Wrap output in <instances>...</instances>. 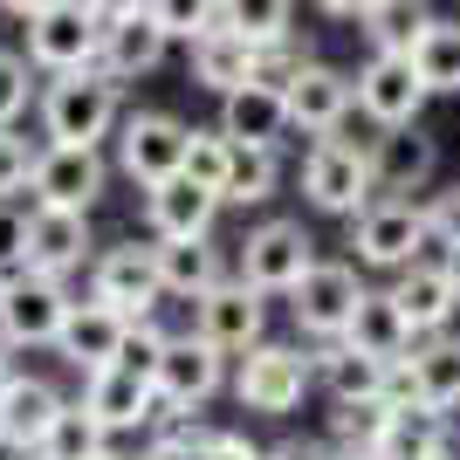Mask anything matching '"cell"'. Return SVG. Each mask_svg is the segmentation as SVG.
Instances as JSON below:
<instances>
[{
  "instance_id": "cell-1",
  "label": "cell",
  "mask_w": 460,
  "mask_h": 460,
  "mask_svg": "<svg viewBox=\"0 0 460 460\" xmlns=\"http://www.w3.org/2000/svg\"><path fill=\"white\" fill-rule=\"evenodd\" d=\"M124 124V90L103 69H76V76H49L41 90V137L49 145H76V152H103V137Z\"/></svg>"
},
{
  "instance_id": "cell-2",
  "label": "cell",
  "mask_w": 460,
  "mask_h": 460,
  "mask_svg": "<svg viewBox=\"0 0 460 460\" xmlns=\"http://www.w3.org/2000/svg\"><path fill=\"white\" fill-rule=\"evenodd\" d=\"M316 392V358L309 344H254L248 358H234V399L241 412H261V420H288L303 412V399Z\"/></svg>"
},
{
  "instance_id": "cell-3",
  "label": "cell",
  "mask_w": 460,
  "mask_h": 460,
  "mask_svg": "<svg viewBox=\"0 0 460 460\" xmlns=\"http://www.w3.org/2000/svg\"><path fill=\"white\" fill-rule=\"evenodd\" d=\"M371 199H378L371 145H350V137H309V152H303V207L330 213V220H358Z\"/></svg>"
},
{
  "instance_id": "cell-4",
  "label": "cell",
  "mask_w": 460,
  "mask_h": 460,
  "mask_svg": "<svg viewBox=\"0 0 460 460\" xmlns=\"http://www.w3.org/2000/svg\"><path fill=\"white\" fill-rule=\"evenodd\" d=\"M426 254H433V234H426L420 199H371L350 220V261L371 275H399L412 261H426Z\"/></svg>"
},
{
  "instance_id": "cell-5",
  "label": "cell",
  "mask_w": 460,
  "mask_h": 460,
  "mask_svg": "<svg viewBox=\"0 0 460 460\" xmlns=\"http://www.w3.org/2000/svg\"><path fill=\"white\" fill-rule=\"evenodd\" d=\"M316 261L323 254H316V234L303 220H261V227H248V241L234 254V275L248 288H261V296H296V282Z\"/></svg>"
},
{
  "instance_id": "cell-6",
  "label": "cell",
  "mask_w": 460,
  "mask_h": 460,
  "mask_svg": "<svg viewBox=\"0 0 460 460\" xmlns=\"http://www.w3.org/2000/svg\"><path fill=\"white\" fill-rule=\"evenodd\" d=\"M365 296H371V282H365L358 261H316L296 282V296H288V316H296V330H303L309 344H337Z\"/></svg>"
},
{
  "instance_id": "cell-7",
  "label": "cell",
  "mask_w": 460,
  "mask_h": 460,
  "mask_svg": "<svg viewBox=\"0 0 460 460\" xmlns=\"http://www.w3.org/2000/svg\"><path fill=\"white\" fill-rule=\"evenodd\" d=\"M186 145H192V124H179L172 111H131L117 124V172L152 192L186 172Z\"/></svg>"
},
{
  "instance_id": "cell-8",
  "label": "cell",
  "mask_w": 460,
  "mask_h": 460,
  "mask_svg": "<svg viewBox=\"0 0 460 460\" xmlns=\"http://www.w3.org/2000/svg\"><path fill=\"white\" fill-rule=\"evenodd\" d=\"M234 358L227 350H213L207 337H192V330H179L172 344H165V358H158L152 385H158V405H165V420H179V412H199V405L220 392V385H234ZM158 420V426H165Z\"/></svg>"
},
{
  "instance_id": "cell-9",
  "label": "cell",
  "mask_w": 460,
  "mask_h": 460,
  "mask_svg": "<svg viewBox=\"0 0 460 460\" xmlns=\"http://www.w3.org/2000/svg\"><path fill=\"white\" fill-rule=\"evenodd\" d=\"M69 309H76L69 282L21 269L14 282H7V296H0V337H7L14 350H56L62 323H69Z\"/></svg>"
},
{
  "instance_id": "cell-10",
  "label": "cell",
  "mask_w": 460,
  "mask_h": 460,
  "mask_svg": "<svg viewBox=\"0 0 460 460\" xmlns=\"http://www.w3.org/2000/svg\"><path fill=\"white\" fill-rule=\"evenodd\" d=\"M28 62L41 76H76L103 62V21L83 7V0H56L49 14L28 21Z\"/></svg>"
},
{
  "instance_id": "cell-11",
  "label": "cell",
  "mask_w": 460,
  "mask_h": 460,
  "mask_svg": "<svg viewBox=\"0 0 460 460\" xmlns=\"http://www.w3.org/2000/svg\"><path fill=\"white\" fill-rule=\"evenodd\" d=\"M90 303L117 309L124 323H145V316H158V303H165V282H158L152 248H137V241L96 248V261H90Z\"/></svg>"
},
{
  "instance_id": "cell-12",
  "label": "cell",
  "mask_w": 460,
  "mask_h": 460,
  "mask_svg": "<svg viewBox=\"0 0 460 460\" xmlns=\"http://www.w3.org/2000/svg\"><path fill=\"white\" fill-rule=\"evenodd\" d=\"M192 337H207V344L227 350V358H248L254 344H269V296L248 288L241 275H227L220 288H207V296L192 303Z\"/></svg>"
},
{
  "instance_id": "cell-13",
  "label": "cell",
  "mask_w": 460,
  "mask_h": 460,
  "mask_svg": "<svg viewBox=\"0 0 460 460\" xmlns=\"http://www.w3.org/2000/svg\"><path fill=\"white\" fill-rule=\"evenodd\" d=\"M433 90L420 83L412 56H365L358 69V117H365L371 131H405V124H420Z\"/></svg>"
},
{
  "instance_id": "cell-14",
  "label": "cell",
  "mask_w": 460,
  "mask_h": 460,
  "mask_svg": "<svg viewBox=\"0 0 460 460\" xmlns=\"http://www.w3.org/2000/svg\"><path fill=\"white\" fill-rule=\"evenodd\" d=\"M83 412H90L103 433H158V420H165V405H158V385L145 378V371L131 365H111V371H90L83 378Z\"/></svg>"
},
{
  "instance_id": "cell-15",
  "label": "cell",
  "mask_w": 460,
  "mask_h": 460,
  "mask_svg": "<svg viewBox=\"0 0 460 460\" xmlns=\"http://www.w3.org/2000/svg\"><path fill=\"white\" fill-rule=\"evenodd\" d=\"M392 405H426V412H460V337H420V350L392 365V385H385Z\"/></svg>"
},
{
  "instance_id": "cell-16",
  "label": "cell",
  "mask_w": 460,
  "mask_h": 460,
  "mask_svg": "<svg viewBox=\"0 0 460 460\" xmlns=\"http://www.w3.org/2000/svg\"><path fill=\"white\" fill-rule=\"evenodd\" d=\"M371 179H378V199L433 192V179H440V137L426 131V124L378 131V145H371Z\"/></svg>"
},
{
  "instance_id": "cell-17",
  "label": "cell",
  "mask_w": 460,
  "mask_h": 460,
  "mask_svg": "<svg viewBox=\"0 0 460 460\" xmlns=\"http://www.w3.org/2000/svg\"><path fill=\"white\" fill-rule=\"evenodd\" d=\"M111 186V165L103 152H76V145H41V165H35V207H62V213H96Z\"/></svg>"
},
{
  "instance_id": "cell-18",
  "label": "cell",
  "mask_w": 460,
  "mask_h": 460,
  "mask_svg": "<svg viewBox=\"0 0 460 460\" xmlns=\"http://www.w3.org/2000/svg\"><path fill=\"white\" fill-rule=\"evenodd\" d=\"M288 124L309 137H337L358 111V69H330V62H309L303 76L288 83Z\"/></svg>"
},
{
  "instance_id": "cell-19",
  "label": "cell",
  "mask_w": 460,
  "mask_h": 460,
  "mask_svg": "<svg viewBox=\"0 0 460 460\" xmlns=\"http://www.w3.org/2000/svg\"><path fill=\"white\" fill-rule=\"evenodd\" d=\"M385 288H392V303L405 309V323L420 330V337H447V330H454V316H460V282H454V269H447V254H426V261L399 269Z\"/></svg>"
},
{
  "instance_id": "cell-20",
  "label": "cell",
  "mask_w": 460,
  "mask_h": 460,
  "mask_svg": "<svg viewBox=\"0 0 460 460\" xmlns=\"http://www.w3.org/2000/svg\"><path fill=\"white\" fill-rule=\"evenodd\" d=\"M96 261V234L90 213H62V207H28V269L69 282L76 269Z\"/></svg>"
},
{
  "instance_id": "cell-21",
  "label": "cell",
  "mask_w": 460,
  "mask_h": 460,
  "mask_svg": "<svg viewBox=\"0 0 460 460\" xmlns=\"http://www.w3.org/2000/svg\"><path fill=\"white\" fill-rule=\"evenodd\" d=\"M220 192L199 186V179H165V186L145 192V227H152V241H207L213 220H220Z\"/></svg>"
},
{
  "instance_id": "cell-22",
  "label": "cell",
  "mask_w": 460,
  "mask_h": 460,
  "mask_svg": "<svg viewBox=\"0 0 460 460\" xmlns=\"http://www.w3.org/2000/svg\"><path fill=\"white\" fill-rule=\"evenodd\" d=\"M152 261H158V282H165V303H186V309L234 275L213 234L207 241H152Z\"/></svg>"
},
{
  "instance_id": "cell-23",
  "label": "cell",
  "mask_w": 460,
  "mask_h": 460,
  "mask_svg": "<svg viewBox=\"0 0 460 460\" xmlns=\"http://www.w3.org/2000/svg\"><path fill=\"white\" fill-rule=\"evenodd\" d=\"M124 316H117V309H103V303H76L69 309V323H62V337H56V358L69 371H83V378H90V371H111L117 358H124Z\"/></svg>"
},
{
  "instance_id": "cell-24",
  "label": "cell",
  "mask_w": 460,
  "mask_h": 460,
  "mask_svg": "<svg viewBox=\"0 0 460 460\" xmlns=\"http://www.w3.org/2000/svg\"><path fill=\"white\" fill-rule=\"evenodd\" d=\"M62 412H69V399H62L41 371H14V378L0 385V433L21 440V447H35V454H41V440H49V426H56Z\"/></svg>"
},
{
  "instance_id": "cell-25",
  "label": "cell",
  "mask_w": 460,
  "mask_h": 460,
  "mask_svg": "<svg viewBox=\"0 0 460 460\" xmlns=\"http://www.w3.org/2000/svg\"><path fill=\"white\" fill-rule=\"evenodd\" d=\"M309 358H316V392H323L330 405L385 399V385H392V365H378V358H365V350H350L344 337H337V344H309ZM385 405H392V399H385Z\"/></svg>"
},
{
  "instance_id": "cell-26",
  "label": "cell",
  "mask_w": 460,
  "mask_h": 460,
  "mask_svg": "<svg viewBox=\"0 0 460 460\" xmlns=\"http://www.w3.org/2000/svg\"><path fill=\"white\" fill-rule=\"evenodd\" d=\"M344 344L365 350V358H378V365H405V358L420 350V330L405 323V309L392 303V288H371L365 303H358V316H350Z\"/></svg>"
},
{
  "instance_id": "cell-27",
  "label": "cell",
  "mask_w": 460,
  "mask_h": 460,
  "mask_svg": "<svg viewBox=\"0 0 460 460\" xmlns=\"http://www.w3.org/2000/svg\"><path fill=\"white\" fill-rule=\"evenodd\" d=\"M220 131H227L234 145H269V152H282V137L296 131V124H288V96L275 90V83H248V90L220 96Z\"/></svg>"
},
{
  "instance_id": "cell-28",
  "label": "cell",
  "mask_w": 460,
  "mask_h": 460,
  "mask_svg": "<svg viewBox=\"0 0 460 460\" xmlns=\"http://www.w3.org/2000/svg\"><path fill=\"white\" fill-rule=\"evenodd\" d=\"M165 49H172V35H165L152 14H131V21H111V28H103V62H96V69L124 90V83L152 76L158 62H165Z\"/></svg>"
},
{
  "instance_id": "cell-29",
  "label": "cell",
  "mask_w": 460,
  "mask_h": 460,
  "mask_svg": "<svg viewBox=\"0 0 460 460\" xmlns=\"http://www.w3.org/2000/svg\"><path fill=\"white\" fill-rule=\"evenodd\" d=\"M186 69H192L199 90L234 96V90H248V83H254V41L234 35V28H207V35L186 49Z\"/></svg>"
},
{
  "instance_id": "cell-30",
  "label": "cell",
  "mask_w": 460,
  "mask_h": 460,
  "mask_svg": "<svg viewBox=\"0 0 460 460\" xmlns=\"http://www.w3.org/2000/svg\"><path fill=\"white\" fill-rule=\"evenodd\" d=\"M447 447H454V420H447V412H426V405H392L371 454H378V460H433V454H447Z\"/></svg>"
},
{
  "instance_id": "cell-31",
  "label": "cell",
  "mask_w": 460,
  "mask_h": 460,
  "mask_svg": "<svg viewBox=\"0 0 460 460\" xmlns=\"http://www.w3.org/2000/svg\"><path fill=\"white\" fill-rule=\"evenodd\" d=\"M426 28H433V0H371L358 14V35L371 56H412V41Z\"/></svg>"
},
{
  "instance_id": "cell-32",
  "label": "cell",
  "mask_w": 460,
  "mask_h": 460,
  "mask_svg": "<svg viewBox=\"0 0 460 460\" xmlns=\"http://www.w3.org/2000/svg\"><path fill=\"white\" fill-rule=\"evenodd\" d=\"M275 192H282V152H269V145H234L220 199H227V207H269Z\"/></svg>"
},
{
  "instance_id": "cell-33",
  "label": "cell",
  "mask_w": 460,
  "mask_h": 460,
  "mask_svg": "<svg viewBox=\"0 0 460 460\" xmlns=\"http://www.w3.org/2000/svg\"><path fill=\"white\" fill-rule=\"evenodd\" d=\"M412 69H420V83L433 96H460V21L433 14V28L412 41Z\"/></svg>"
},
{
  "instance_id": "cell-34",
  "label": "cell",
  "mask_w": 460,
  "mask_h": 460,
  "mask_svg": "<svg viewBox=\"0 0 460 460\" xmlns=\"http://www.w3.org/2000/svg\"><path fill=\"white\" fill-rule=\"evenodd\" d=\"M220 28L248 35L254 49L296 35V0H220Z\"/></svg>"
},
{
  "instance_id": "cell-35",
  "label": "cell",
  "mask_w": 460,
  "mask_h": 460,
  "mask_svg": "<svg viewBox=\"0 0 460 460\" xmlns=\"http://www.w3.org/2000/svg\"><path fill=\"white\" fill-rule=\"evenodd\" d=\"M385 412H392L385 399L330 405V420H323V440L337 447V454H371V447H378V433H385Z\"/></svg>"
},
{
  "instance_id": "cell-36",
  "label": "cell",
  "mask_w": 460,
  "mask_h": 460,
  "mask_svg": "<svg viewBox=\"0 0 460 460\" xmlns=\"http://www.w3.org/2000/svg\"><path fill=\"white\" fill-rule=\"evenodd\" d=\"M103 454H111V433L69 399V412H62V420L49 426V440H41V460H103Z\"/></svg>"
},
{
  "instance_id": "cell-37",
  "label": "cell",
  "mask_w": 460,
  "mask_h": 460,
  "mask_svg": "<svg viewBox=\"0 0 460 460\" xmlns=\"http://www.w3.org/2000/svg\"><path fill=\"white\" fill-rule=\"evenodd\" d=\"M145 14H152L172 41H186V49H192L207 28H220V0H145Z\"/></svg>"
},
{
  "instance_id": "cell-38",
  "label": "cell",
  "mask_w": 460,
  "mask_h": 460,
  "mask_svg": "<svg viewBox=\"0 0 460 460\" xmlns=\"http://www.w3.org/2000/svg\"><path fill=\"white\" fill-rule=\"evenodd\" d=\"M309 62H316V41H309V35H282V41H269V49H254V83L288 90V83L303 76Z\"/></svg>"
},
{
  "instance_id": "cell-39",
  "label": "cell",
  "mask_w": 460,
  "mask_h": 460,
  "mask_svg": "<svg viewBox=\"0 0 460 460\" xmlns=\"http://www.w3.org/2000/svg\"><path fill=\"white\" fill-rule=\"evenodd\" d=\"M227 165H234V137L213 124V131H199L192 124V145H186V179H199V186H227Z\"/></svg>"
},
{
  "instance_id": "cell-40",
  "label": "cell",
  "mask_w": 460,
  "mask_h": 460,
  "mask_svg": "<svg viewBox=\"0 0 460 460\" xmlns=\"http://www.w3.org/2000/svg\"><path fill=\"white\" fill-rule=\"evenodd\" d=\"M35 165H41V145L7 124V131H0V199H14V192L35 186Z\"/></svg>"
},
{
  "instance_id": "cell-41",
  "label": "cell",
  "mask_w": 460,
  "mask_h": 460,
  "mask_svg": "<svg viewBox=\"0 0 460 460\" xmlns=\"http://www.w3.org/2000/svg\"><path fill=\"white\" fill-rule=\"evenodd\" d=\"M420 207H426V234H433V254H454V248H460V186L426 192Z\"/></svg>"
},
{
  "instance_id": "cell-42",
  "label": "cell",
  "mask_w": 460,
  "mask_h": 460,
  "mask_svg": "<svg viewBox=\"0 0 460 460\" xmlns=\"http://www.w3.org/2000/svg\"><path fill=\"white\" fill-rule=\"evenodd\" d=\"M165 344H172V330L158 323V316H145V323L124 330V358H117V365H131V371H145V378H152L158 358H165Z\"/></svg>"
},
{
  "instance_id": "cell-43",
  "label": "cell",
  "mask_w": 460,
  "mask_h": 460,
  "mask_svg": "<svg viewBox=\"0 0 460 460\" xmlns=\"http://www.w3.org/2000/svg\"><path fill=\"white\" fill-rule=\"evenodd\" d=\"M28 69H35L28 56H14V49H0V131H7V124H14V117L28 111V96H35Z\"/></svg>"
},
{
  "instance_id": "cell-44",
  "label": "cell",
  "mask_w": 460,
  "mask_h": 460,
  "mask_svg": "<svg viewBox=\"0 0 460 460\" xmlns=\"http://www.w3.org/2000/svg\"><path fill=\"white\" fill-rule=\"evenodd\" d=\"M0 269H28V207H14V199H0Z\"/></svg>"
},
{
  "instance_id": "cell-45",
  "label": "cell",
  "mask_w": 460,
  "mask_h": 460,
  "mask_svg": "<svg viewBox=\"0 0 460 460\" xmlns=\"http://www.w3.org/2000/svg\"><path fill=\"white\" fill-rule=\"evenodd\" d=\"M199 460H269V447H254L241 426H213V440H207Z\"/></svg>"
},
{
  "instance_id": "cell-46",
  "label": "cell",
  "mask_w": 460,
  "mask_h": 460,
  "mask_svg": "<svg viewBox=\"0 0 460 460\" xmlns=\"http://www.w3.org/2000/svg\"><path fill=\"white\" fill-rule=\"evenodd\" d=\"M269 460H337V447L330 440H282V447H269Z\"/></svg>"
},
{
  "instance_id": "cell-47",
  "label": "cell",
  "mask_w": 460,
  "mask_h": 460,
  "mask_svg": "<svg viewBox=\"0 0 460 460\" xmlns=\"http://www.w3.org/2000/svg\"><path fill=\"white\" fill-rule=\"evenodd\" d=\"M83 7H90V14L103 21V28H111V21H131V14H145V0H83Z\"/></svg>"
},
{
  "instance_id": "cell-48",
  "label": "cell",
  "mask_w": 460,
  "mask_h": 460,
  "mask_svg": "<svg viewBox=\"0 0 460 460\" xmlns=\"http://www.w3.org/2000/svg\"><path fill=\"white\" fill-rule=\"evenodd\" d=\"M309 7H316V14H330V21H358L371 0H309Z\"/></svg>"
},
{
  "instance_id": "cell-49",
  "label": "cell",
  "mask_w": 460,
  "mask_h": 460,
  "mask_svg": "<svg viewBox=\"0 0 460 460\" xmlns=\"http://www.w3.org/2000/svg\"><path fill=\"white\" fill-rule=\"evenodd\" d=\"M0 7H7V14H21V21H35V14H49L56 0H0Z\"/></svg>"
},
{
  "instance_id": "cell-50",
  "label": "cell",
  "mask_w": 460,
  "mask_h": 460,
  "mask_svg": "<svg viewBox=\"0 0 460 460\" xmlns=\"http://www.w3.org/2000/svg\"><path fill=\"white\" fill-rule=\"evenodd\" d=\"M0 460H41L35 447H21V440H7V433H0Z\"/></svg>"
},
{
  "instance_id": "cell-51",
  "label": "cell",
  "mask_w": 460,
  "mask_h": 460,
  "mask_svg": "<svg viewBox=\"0 0 460 460\" xmlns=\"http://www.w3.org/2000/svg\"><path fill=\"white\" fill-rule=\"evenodd\" d=\"M14 358H21V350H14V344H7V337H0V385H7V378H14V371H21V365H14Z\"/></svg>"
},
{
  "instance_id": "cell-52",
  "label": "cell",
  "mask_w": 460,
  "mask_h": 460,
  "mask_svg": "<svg viewBox=\"0 0 460 460\" xmlns=\"http://www.w3.org/2000/svg\"><path fill=\"white\" fill-rule=\"evenodd\" d=\"M103 460H137V454H117V447H111V454H103Z\"/></svg>"
},
{
  "instance_id": "cell-53",
  "label": "cell",
  "mask_w": 460,
  "mask_h": 460,
  "mask_svg": "<svg viewBox=\"0 0 460 460\" xmlns=\"http://www.w3.org/2000/svg\"><path fill=\"white\" fill-rule=\"evenodd\" d=\"M337 460H378V454H337Z\"/></svg>"
},
{
  "instance_id": "cell-54",
  "label": "cell",
  "mask_w": 460,
  "mask_h": 460,
  "mask_svg": "<svg viewBox=\"0 0 460 460\" xmlns=\"http://www.w3.org/2000/svg\"><path fill=\"white\" fill-rule=\"evenodd\" d=\"M7 282H14V275H7V269H0V296H7Z\"/></svg>"
},
{
  "instance_id": "cell-55",
  "label": "cell",
  "mask_w": 460,
  "mask_h": 460,
  "mask_svg": "<svg viewBox=\"0 0 460 460\" xmlns=\"http://www.w3.org/2000/svg\"><path fill=\"white\" fill-rule=\"evenodd\" d=\"M433 460H460V454H454V447H447V454H433Z\"/></svg>"
}]
</instances>
